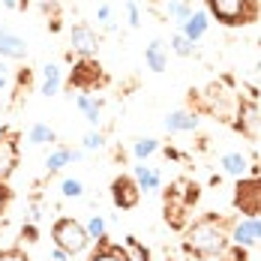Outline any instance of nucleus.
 Returning <instances> with one entry per match:
<instances>
[{
    "mask_svg": "<svg viewBox=\"0 0 261 261\" xmlns=\"http://www.w3.org/2000/svg\"><path fill=\"white\" fill-rule=\"evenodd\" d=\"M231 222L225 216L204 213L195 222H189L183 228V249L198 255V258H216L228 243H231Z\"/></svg>",
    "mask_w": 261,
    "mask_h": 261,
    "instance_id": "f257e3e1",
    "label": "nucleus"
},
{
    "mask_svg": "<svg viewBox=\"0 0 261 261\" xmlns=\"http://www.w3.org/2000/svg\"><path fill=\"white\" fill-rule=\"evenodd\" d=\"M198 186L189 180H177L171 183L168 189H165V198H162V207H165V222L171 225V228H177L183 231L186 225H189V210L192 204L198 201Z\"/></svg>",
    "mask_w": 261,
    "mask_h": 261,
    "instance_id": "f03ea898",
    "label": "nucleus"
},
{
    "mask_svg": "<svg viewBox=\"0 0 261 261\" xmlns=\"http://www.w3.org/2000/svg\"><path fill=\"white\" fill-rule=\"evenodd\" d=\"M204 12L225 27L249 24L258 15L255 0H204Z\"/></svg>",
    "mask_w": 261,
    "mask_h": 261,
    "instance_id": "7ed1b4c3",
    "label": "nucleus"
},
{
    "mask_svg": "<svg viewBox=\"0 0 261 261\" xmlns=\"http://www.w3.org/2000/svg\"><path fill=\"white\" fill-rule=\"evenodd\" d=\"M51 243L57 249L69 252V258H72L90 246V237L84 231V222H79L75 216H57L51 225Z\"/></svg>",
    "mask_w": 261,
    "mask_h": 261,
    "instance_id": "20e7f679",
    "label": "nucleus"
},
{
    "mask_svg": "<svg viewBox=\"0 0 261 261\" xmlns=\"http://www.w3.org/2000/svg\"><path fill=\"white\" fill-rule=\"evenodd\" d=\"M108 75L99 66L96 57H79L72 72H69V90H79V93H93L96 87H102Z\"/></svg>",
    "mask_w": 261,
    "mask_h": 261,
    "instance_id": "39448f33",
    "label": "nucleus"
},
{
    "mask_svg": "<svg viewBox=\"0 0 261 261\" xmlns=\"http://www.w3.org/2000/svg\"><path fill=\"white\" fill-rule=\"evenodd\" d=\"M231 204L243 216H261V177L237 180L234 192H231Z\"/></svg>",
    "mask_w": 261,
    "mask_h": 261,
    "instance_id": "423d86ee",
    "label": "nucleus"
},
{
    "mask_svg": "<svg viewBox=\"0 0 261 261\" xmlns=\"http://www.w3.org/2000/svg\"><path fill=\"white\" fill-rule=\"evenodd\" d=\"M69 45H72L69 51L75 57H96L99 54V33L87 21H75L69 27Z\"/></svg>",
    "mask_w": 261,
    "mask_h": 261,
    "instance_id": "0eeeda50",
    "label": "nucleus"
},
{
    "mask_svg": "<svg viewBox=\"0 0 261 261\" xmlns=\"http://www.w3.org/2000/svg\"><path fill=\"white\" fill-rule=\"evenodd\" d=\"M111 201L117 210H135L138 201H141V189L132 174H117L111 180Z\"/></svg>",
    "mask_w": 261,
    "mask_h": 261,
    "instance_id": "6e6552de",
    "label": "nucleus"
},
{
    "mask_svg": "<svg viewBox=\"0 0 261 261\" xmlns=\"http://www.w3.org/2000/svg\"><path fill=\"white\" fill-rule=\"evenodd\" d=\"M21 159V147H18V135L9 129H0V183H6Z\"/></svg>",
    "mask_w": 261,
    "mask_h": 261,
    "instance_id": "1a4fd4ad",
    "label": "nucleus"
},
{
    "mask_svg": "<svg viewBox=\"0 0 261 261\" xmlns=\"http://www.w3.org/2000/svg\"><path fill=\"white\" fill-rule=\"evenodd\" d=\"M261 240V216H243L231 222V243L243 246V249H252Z\"/></svg>",
    "mask_w": 261,
    "mask_h": 261,
    "instance_id": "9d476101",
    "label": "nucleus"
},
{
    "mask_svg": "<svg viewBox=\"0 0 261 261\" xmlns=\"http://www.w3.org/2000/svg\"><path fill=\"white\" fill-rule=\"evenodd\" d=\"M234 126L246 138H255L261 132V108L255 99H240V105H237V120H234Z\"/></svg>",
    "mask_w": 261,
    "mask_h": 261,
    "instance_id": "9b49d317",
    "label": "nucleus"
},
{
    "mask_svg": "<svg viewBox=\"0 0 261 261\" xmlns=\"http://www.w3.org/2000/svg\"><path fill=\"white\" fill-rule=\"evenodd\" d=\"M198 123H201V117H198V111H192V108H174V111H168L165 120H162V126H165L168 135L195 132L198 129Z\"/></svg>",
    "mask_w": 261,
    "mask_h": 261,
    "instance_id": "f8f14e48",
    "label": "nucleus"
},
{
    "mask_svg": "<svg viewBox=\"0 0 261 261\" xmlns=\"http://www.w3.org/2000/svg\"><path fill=\"white\" fill-rule=\"evenodd\" d=\"M0 60H27V39L15 30H0Z\"/></svg>",
    "mask_w": 261,
    "mask_h": 261,
    "instance_id": "ddd939ff",
    "label": "nucleus"
},
{
    "mask_svg": "<svg viewBox=\"0 0 261 261\" xmlns=\"http://www.w3.org/2000/svg\"><path fill=\"white\" fill-rule=\"evenodd\" d=\"M75 108L84 114V120L90 123V129H99L102 126V99L93 96V93H75Z\"/></svg>",
    "mask_w": 261,
    "mask_h": 261,
    "instance_id": "4468645a",
    "label": "nucleus"
},
{
    "mask_svg": "<svg viewBox=\"0 0 261 261\" xmlns=\"http://www.w3.org/2000/svg\"><path fill=\"white\" fill-rule=\"evenodd\" d=\"M177 30H180V33L189 39V42H192V45H195V42H201V39L207 36V30H210V15L204 12V9H195V12H192V15H189V18H186V21L177 27Z\"/></svg>",
    "mask_w": 261,
    "mask_h": 261,
    "instance_id": "2eb2a0df",
    "label": "nucleus"
},
{
    "mask_svg": "<svg viewBox=\"0 0 261 261\" xmlns=\"http://www.w3.org/2000/svg\"><path fill=\"white\" fill-rule=\"evenodd\" d=\"M132 177H135V183H138L141 195H150V192H159V189H162V174H159L153 165L135 162V165H132Z\"/></svg>",
    "mask_w": 261,
    "mask_h": 261,
    "instance_id": "dca6fc26",
    "label": "nucleus"
},
{
    "mask_svg": "<svg viewBox=\"0 0 261 261\" xmlns=\"http://www.w3.org/2000/svg\"><path fill=\"white\" fill-rule=\"evenodd\" d=\"M219 165H222V174L225 177H234V180H243L249 174V156L240 153V150H228L219 156Z\"/></svg>",
    "mask_w": 261,
    "mask_h": 261,
    "instance_id": "f3484780",
    "label": "nucleus"
},
{
    "mask_svg": "<svg viewBox=\"0 0 261 261\" xmlns=\"http://www.w3.org/2000/svg\"><path fill=\"white\" fill-rule=\"evenodd\" d=\"M21 225L18 222H9V219H0V255H12L21 249Z\"/></svg>",
    "mask_w": 261,
    "mask_h": 261,
    "instance_id": "a211bd4d",
    "label": "nucleus"
},
{
    "mask_svg": "<svg viewBox=\"0 0 261 261\" xmlns=\"http://www.w3.org/2000/svg\"><path fill=\"white\" fill-rule=\"evenodd\" d=\"M144 63H147L150 72L162 75V72L168 69V45H165L162 39H150L147 48H144Z\"/></svg>",
    "mask_w": 261,
    "mask_h": 261,
    "instance_id": "6ab92c4d",
    "label": "nucleus"
},
{
    "mask_svg": "<svg viewBox=\"0 0 261 261\" xmlns=\"http://www.w3.org/2000/svg\"><path fill=\"white\" fill-rule=\"evenodd\" d=\"M60 87H63V66L51 60V63L42 66V84H39V93L51 99V96L60 93Z\"/></svg>",
    "mask_w": 261,
    "mask_h": 261,
    "instance_id": "aec40b11",
    "label": "nucleus"
},
{
    "mask_svg": "<svg viewBox=\"0 0 261 261\" xmlns=\"http://www.w3.org/2000/svg\"><path fill=\"white\" fill-rule=\"evenodd\" d=\"M87 261H129V255H126V246L105 240V243H96V249L90 252Z\"/></svg>",
    "mask_w": 261,
    "mask_h": 261,
    "instance_id": "412c9836",
    "label": "nucleus"
},
{
    "mask_svg": "<svg viewBox=\"0 0 261 261\" xmlns=\"http://www.w3.org/2000/svg\"><path fill=\"white\" fill-rule=\"evenodd\" d=\"M27 144H30V147L57 144V132H54L48 123H30V129H27Z\"/></svg>",
    "mask_w": 261,
    "mask_h": 261,
    "instance_id": "4be33fe9",
    "label": "nucleus"
},
{
    "mask_svg": "<svg viewBox=\"0 0 261 261\" xmlns=\"http://www.w3.org/2000/svg\"><path fill=\"white\" fill-rule=\"evenodd\" d=\"M84 231L90 237V243H105L108 240V222H105L102 213H90L84 219Z\"/></svg>",
    "mask_w": 261,
    "mask_h": 261,
    "instance_id": "5701e85b",
    "label": "nucleus"
},
{
    "mask_svg": "<svg viewBox=\"0 0 261 261\" xmlns=\"http://www.w3.org/2000/svg\"><path fill=\"white\" fill-rule=\"evenodd\" d=\"M192 12H195V9H192V0H165V18H171L177 27H180Z\"/></svg>",
    "mask_w": 261,
    "mask_h": 261,
    "instance_id": "b1692460",
    "label": "nucleus"
},
{
    "mask_svg": "<svg viewBox=\"0 0 261 261\" xmlns=\"http://www.w3.org/2000/svg\"><path fill=\"white\" fill-rule=\"evenodd\" d=\"M156 150H159V141L153 135H144V138H135V141H132V159H135V162L150 159Z\"/></svg>",
    "mask_w": 261,
    "mask_h": 261,
    "instance_id": "393cba45",
    "label": "nucleus"
},
{
    "mask_svg": "<svg viewBox=\"0 0 261 261\" xmlns=\"http://www.w3.org/2000/svg\"><path fill=\"white\" fill-rule=\"evenodd\" d=\"M69 165V147H54L51 153L45 156V171L48 174H57Z\"/></svg>",
    "mask_w": 261,
    "mask_h": 261,
    "instance_id": "a878e982",
    "label": "nucleus"
},
{
    "mask_svg": "<svg viewBox=\"0 0 261 261\" xmlns=\"http://www.w3.org/2000/svg\"><path fill=\"white\" fill-rule=\"evenodd\" d=\"M81 150H87V153L105 150V132L102 129H87L81 135Z\"/></svg>",
    "mask_w": 261,
    "mask_h": 261,
    "instance_id": "bb28decb",
    "label": "nucleus"
},
{
    "mask_svg": "<svg viewBox=\"0 0 261 261\" xmlns=\"http://www.w3.org/2000/svg\"><path fill=\"white\" fill-rule=\"evenodd\" d=\"M168 48L177 54V57H192V51H195V45H192V42L183 36L180 30H174V33H171V39H168Z\"/></svg>",
    "mask_w": 261,
    "mask_h": 261,
    "instance_id": "cd10ccee",
    "label": "nucleus"
},
{
    "mask_svg": "<svg viewBox=\"0 0 261 261\" xmlns=\"http://www.w3.org/2000/svg\"><path fill=\"white\" fill-rule=\"evenodd\" d=\"M123 246H126V255H129V261H150V252H147V246L138 240V237H126L123 240Z\"/></svg>",
    "mask_w": 261,
    "mask_h": 261,
    "instance_id": "c85d7f7f",
    "label": "nucleus"
},
{
    "mask_svg": "<svg viewBox=\"0 0 261 261\" xmlns=\"http://www.w3.org/2000/svg\"><path fill=\"white\" fill-rule=\"evenodd\" d=\"M60 195L63 198H84V183L79 177H63L60 180Z\"/></svg>",
    "mask_w": 261,
    "mask_h": 261,
    "instance_id": "c756f323",
    "label": "nucleus"
},
{
    "mask_svg": "<svg viewBox=\"0 0 261 261\" xmlns=\"http://www.w3.org/2000/svg\"><path fill=\"white\" fill-rule=\"evenodd\" d=\"M216 261H249V249H243V246H234V243H228L219 255H216Z\"/></svg>",
    "mask_w": 261,
    "mask_h": 261,
    "instance_id": "7c9ffc66",
    "label": "nucleus"
},
{
    "mask_svg": "<svg viewBox=\"0 0 261 261\" xmlns=\"http://www.w3.org/2000/svg\"><path fill=\"white\" fill-rule=\"evenodd\" d=\"M96 21H99L105 30H114V6H111V3H99V6H96Z\"/></svg>",
    "mask_w": 261,
    "mask_h": 261,
    "instance_id": "2f4dec72",
    "label": "nucleus"
},
{
    "mask_svg": "<svg viewBox=\"0 0 261 261\" xmlns=\"http://www.w3.org/2000/svg\"><path fill=\"white\" fill-rule=\"evenodd\" d=\"M126 21H129L132 30L141 27V6H138V0H126Z\"/></svg>",
    "mask_w": 261,
    "mask_h": 261,
    "instance_id": "473e14b6",
    "label": "nucleus"
},
{
    "mask_svg": "<svg viewBox=\"0 0 261 261\" xmlns=\"http://www.w3.org/2000/svg\"><path fill=\"white\" fill-rule=\"evenodd\" d=\"M39 219H42V207H39V201L33 198V201L24 207V225H36Z\"/></svg>",
    "mask_w": 261,
    "mask_h": 261,
    "instance_id": "72a5a7b5",
    "label": "nucleus"
},
{
    "mask_svg": "<svg viewBox=\"0 0 261 261\" xmlns=\"http://www.w3.org/2000/svg\"><path fill=\"white\" fill-rule=\"evenodd\" d=\"M9 198H12V192L6 189V183H0V219H3V210L9 204Z\"/></svg>",
    "mask_w": 261,
    "mask_h": 261,
    "instance_id": "f704fd0d",
    "label": "nucleus"
},
{
    "mask_svg": "<svg viewBox=\"0 0 261 261\" xmlns=\"http://www.w3.org/2000/svg\"><path fill=\"white\" fill-rule=\"evenodd\" d=\"M84 156H87V150H81V147H69V162H81Z\"/></svg>",
    "mask_w": 261,
    "mask_h": 261,
    "instance_id": "c9c22d12",
    "label": "nucleus"
},
{
    "mask_svg": "<svg viewBox=\"0 0 261 261\" xmlns=\"http://www.w3.org/2000/svg\"><path fill=\"white\" fill-rule=\"evenodd\" d=\"M48 258H51V261H69V252H63V249H57V246H54Z\"/></svg>",
    "mask_w": 261,
    "mask_h": 261,
    "instance_id": "e433bc0d",
    "label": "nucleus"
},
{
    "mask_svg": "<svg viewBox=\"0 0 261 261\" xmlns=\"http://www.w3.org/2000/svg\"><path fill=\"white\" fill-rule=\"evenodd\" d=\"M0 261H30V258H27L24 252L18 249V252H12V255H0Z\"/></svg>",
    "mask_w": 261,
    "mask_h": 261,
    "instance_id": "4c0bfd02",
    "label": "nucleus"
},
{
    "mask_svg": "<svg viewBox=\"0 0 261 261\" xmlns=\"http://www.w3.org/2000/svg\"><path fill=\"white\" fill-rule=\"evenodd\" d=\"M165 159H174V162H180L183 153H180V150H174V147H168V150H165Z\"/></svg>",
    "mask_w": 261,
    "mask_h": 261,
    "instance_id": "58836bf2",
    "label": "nucleus"
},
{
    "mask_svg": "<svg viewBox=\"0 0 261 261\" xmlns=\"http://www.w3.org/2000/svg\"><path fill=\"white\" fill-rule=\"evenodd\" d=\"M51 33H60V30H63V24H60V18H57V15H51Z\"/></svg>",
    "mask_w": 261,
    "mask_h": 261,
    "instance_id": "ea45409f",
    "label": "nucleus"
},
{
    "mask_svg": "<svg viewBox=\"0 0 261 261\" xmlns=\"http://www.w3.org/2000/svg\"><path fill=\"white\" fill-rule=\"evenodd\" d=\"M0 3H3V6H6V9H12V12H15V9H18V6H21V0H0Z\"/></svg>",
    "mask_w": 261,
    "mask_h": 261,
    "instance_id": "a19ab883",
    "label": "nucleus"
},
{
    "mask_svg": "<svg viewBox=\"0 0 261 261\" xmlns=\"http://www.w3.org/2000/svg\"><path fill=\"white\" fill-rule=\"evenodd\" d=\"M252 79H255V84H261V60L255 63V75H252Z\"/></svg>",
    "mask_w": 261,
    "mask_h": 261,
    "instance_id": "79ce46f5",
    "label": "nucleus"
},
{
    "mask_svg": "<svg viewBox=\"0 0 261 261\" xmlns=\"http://www.w3.org/2000/svg\"><path fill=\"white\" fill-rule=\"evenodd\" d=\"M6 84H9V81H6V75H0V90H6Z\"/></svg>",
    "mask_w": 261,
    "mask_h": 261,
    "instance_id": "37998d69",
    "label": "nucleus"
},
{
    "mask_svg": "<svg viewBox=\"0 0 261 261\" xmlns=\"http://www.w3.org/2000/svg\"><path fill=\"white\" fill-rule=\"evenodd\" d=\"M0 75H6V63L3 60H0Z\"/></svg>",
    "mask_w": 261,
    "mask_h": 261,
    "instance_id": "c03bdc74",
    "label": "nucleus"
}]
</instances>
